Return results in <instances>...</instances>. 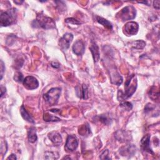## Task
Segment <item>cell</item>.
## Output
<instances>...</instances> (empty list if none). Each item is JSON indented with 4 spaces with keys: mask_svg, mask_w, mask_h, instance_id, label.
<instances>
[{
    "mask_svg": "<svg viewBox=\"0 0 160 160\" xmlns=\"http://www.w3.org/2000/svg\"><path fill=\"white\" fill-rule=\"evenodd\" d=\"M135 76L133 74L126 80L125 88V92L123 93L121 90L118 91V100L119 101L125 100L129 98H130L135 92L137 84H136V80L134 79Z\"/></svg>",
    "mask_w": 160,
    "mask_h": 160,
    "instance_id": "cell-1",
    "label": "cell"
},
{
    "mask_svg": "<svg viewBox=\"0 0 160 160\" xmlns=\"http://www.w3.org/2000/svg\"><path fill=\"white\" fill-rule=\"evenodd\" d=\"M32 26L35 28H41L45 30L53 29L56 26L53 19L41 14L37 16L36 20L32 23Z\"/></svg>",
    "mask_w": 160,
    "mask_h": 160,
    "instance_id": "cell-2",
    "label": "cell"
},
{
    "mask_svg": "<svg viewBox=\"0 0 160 160\" xmlns=\"http://www.w3.org/2000/svg\"><path fill=\"white\" fill-rule=\"evenodd\" d=\"M17 16V12L12 8L3 12L0 16V24L2 26H8L15 23Z\"/></svg>",
    "mask_w": 160,
    "mask_h": 160,
    "instance_id": "cell-3",
    "label": "cell"
},
{
    "mask_svg": "<svg viewBox=\"0 0 160 160\" xmlns=\"http://www.w3.org/2000/svg\"><path fill=\"white\" fill-rule=\"evenodd\" d=\"M61 92V88H53L43 95V98L45 101L51 106L55 105L60 96Z\"/></svg>",
    "mask_w": 160,
    "mask_h": 160,
    "instance_id": "cell-4",
    "label": "cell"
},
{
    "mask_svg": "<svg viewBox=\"0 0 160 160\" xmlns=\"http://www.w3.org/2000/svg\"><path fill=\"white\" fill-rule=\"evenodd\" d=\"M136 9L133 6H128L123 8L116 15L119 19L125 21L134 19L136 17Z\"/></svg>",
    "mask_w": 160,
    "mask_h": 160,
    "instance_id": "cell-5",
    "label": "cell"
},
{
    "mask_svg": "<svg viewBox=\"0 0 160 160\" xmlns=\"http://www.w3.org/2000/svg\"><path fill=\"white\" fill-rule=\"evenodd\" d=\"M139 30V25L137 23L130 21L127 23L123 28V33L126 36H132L137 34Z\"/></svg>",
    "mask_w": 160,
    "mask_h": 160,
    "instance_id": "cell-6",
    "label": "cell"
},
{
    "mask_svg": "<svg viewBox=\"0 0 160 160\" xmlns=\"http://www.w3.org/2000/svg\"><path fill=\"white\" fill-rule=\"evenodd\" d=\"M78 146V140L75 136L69 135L66 139V143L65 144V149L66 151L72 152L76 149Z\"/></svg>",
    "mask_w": 160,
    "mask_h": 160,
    "instance_id": "cell-7",
    "label": "cell"
},
{
    "mask_svg": "<svg viewBox=\"0 0 160 160\" xmlns=\"http://www.w3.org/2000/svg\"><path fill=\"white\" fill-rule=\"evenodd\" d=\"M24 87L28 90H35L39 87V82L35 77L28 76L24 79L23 81Z\"/></svg>",
    "mask_w": 160,
    "mask_h": 160,
    "instance_id": "cell-8",
    "label": "cell"
},
{
    "mask_svg": "<svg viewBox=\"0 0 160 160\" xmlns=\"http://www.w3.org/2000/svg\"><path fill=\"white\" fill-rule=\"evenodd\" d=\"M73 39L71 33H66L59 40V45L63 49H67L69 47V45Z\"/></svg>",
    "mask_w": 160,
    "mask_h": 160,
    "instance_id": "cell-9",
    "label": "cell"
},
{
    "mask_svg": "<svg viewBox=\"0 0 160 160\" xmlns=\"http://www.w3.org/2000/svg\"><path fill=\"white\" fill-rule=\"evenodd\" d=\"M76 94L78 97L81 99L87 100L88 98V89L87 85H78L75 88Z\"/></svg>",
    "mask_w": 160,
    "mask_h": 160,
    "instance_id": "cell-10",
    "label": "cell"
},
{
    "mask_svg": "<svg viewBox=\"0 0 160 160\" xmlns=\"http://www.w3.org/2000/svg\"><path fill=\"white\" fill-rule=\"evenodd\" d=\"M72 49L73 53L75 54L78 56L82 55L84 53L85 49V44L82 40H78L74 43Z\"/></svg>",
    "mask_w": 160,
    "mask_h": 160,
    "instance_id": "cell-11",
    "label": "cell"
},
{
    "mask_svg": "<svg viewBox=\"0 0 160 160\" xmlns=\"http://www.w3.org/2000/svg\"><path fill=\"white\" fill-rule=\"evenodd\" d=\"M141 146L143 151L149 153L150 154H153L154 153L153 152L151 147H150V135L146 134L145 135L141 140Z\"/></svg>",
    "mask_w": 160,
    "mask_h": 160,
    "instance_id": "cell-12",
    "label": "cell"
},
{
    "mask_svg": "<svg viewBox=\"0 0 160 160\" xmlns=\"http://www.w3.org/2000/svg\"><path fill=\"white\" fill-rule=\"evenodd\" d=\"M48 138L51 141V142L55 145H59L63 141L61 134L57 131H52L49 133L48 134Z\"/></svg>",
    "mask_w": 160,
    "mask_h": 160,
    "instance_id": "cell-13",
    "label": "cell"
},
{
    "mask_svg": "<svg viewBox=\"0 0 160 160\" xmlns=\"http://www.w3.org/2000/svg\"><path fill=\"white\" fill-rule=\"evenodd\" d=\"M90 49L93 55V58L95 62H98L100 59V51L99 48L96 43L92 41L91 46L90 47Z\"/></svg>",
    "mask_w": 160,
    "mask_h": 160,
    "instance_id": "cell-14",
    "label": "cell"
},
{
    "mask_svg": "<svg viewBox=\"0 0 160 160\" xmlns=\"http://www.w3.org/2000/svg\"><path fill=\"white\" fill-rule=\"evenodd\" d=\"M20 113H21V115L22 116V117L23 118V119L26 121H27L29 123H35V121L33 120V118L31 117V116L28 113V112L26 111V110L25 109V108L22 106L21 107V109H20Z\"/></svg>",
    "mask_w": 160,
    "mask_h": 160,
    "instance_id": "cell-15",
    "label": "cell"
},
{
    "mask_svg": "<svg viewBox=\"0 0 160 160\" xmlns=\"http://www.w3.org/2000/svg\"><path fill=\"white\" fill-rule=\"evenodd\" d=\"M28 140L30 143H33L37 141L38 137L36 135V130L35 128L31 127L30 128V129L28 131Z\"/></svg>",
    "mask_w": 160,
    "mask_h": 160,
    "instance_id": "cell-16",
    "label": "cell"
},
{
    "mask_svg": "<svg viewBox=\"0 0 160 160\" xmlns=\"http://www.w3.org/2000/svg\"><path fill=\"white\" fill-rule=\"evenodd\" d=\"M96 21H98V23L103 25L106 28H107L108 30H112V28H113L112 24L109 21H108L107 20H106V19H105L102 17H100V16H97L96 17Z\"/></svg>",
    "mask_w": 160,
    "mask_h": 160,
    "instance_id": "cell-17",
    "label": "cell"
},
{
    "mask_svg": "<svg viewBox=\"0 0 160 160\" xmlns=\"http://www.w3.org/2000/svg\"><path fill=\"white\" fill-rule=\"evenodd\" d=\"M59 158V154L56 152L47 151L45 153V158L46 159H56Z\"/></svg>",
    "mask_w": 160,
    "mask_h": 160,
    "instance_id": "cell-18",
    "label": "cell"
},
{
    "mask_svg": "<svg viewBox=\"0 0 160 160\" xmlns=\"http://www.w3.org/2000/svg\"><path fill=\"white\" fill-rule=\"evenodd\" d=\"M146 46V43L142 40H138L132 43V46L135 49H143Z\"/></svg>",
    "mask_w": 160,
    "mask_h": 160,
    "instance_id": "cell-19",
    "label": "cell"
},
{
    "mask_svg": "<svg viewBox=\"0 0 160 160\" xmlns=\"http://www.w3.org/2000/svg\"><path fill=\"white\" fill-rule=\"evenodd\" d=\"M156 108V106L154 105L151 103H148L144 108V113L146 114H149L150 112L153 111Z\"/></svg>",
    "mask_w": 160,
    "mask_h": 160,
    "instance_id": "cell-20",
    "label": "cell"
},
{
    "mask_svg": "<svg viewBox=\"0 0 160 160\" xmlns=\"http://www.w3.org/2000/svg\"><path fill=\"white\" fill-rule=\"evenodd\" d=\"M120 106L122 107L124 110H127V111H129L132 109L133 108V105L131 103L128 102V101H125V102H123L120 104Z\"/></svg>",
    "mask_w": 160,
    "mask_h": 160,
    "instance_id": "cell-21",
    "label": "cell"
},
{
    "mask_svg": "<svg viewBox=\"0 0 160 160\" xmlns=\"http://www.w3.org/2000/svg\"><path fill=\"white\" fill-rule=\"evenodd\" d=\"M99 120L101 122H102L103 124L105 125H108L110 123V120L108 118V116L106 115H102L99 117Z\"/></svg>",
    "mask_w": 160,
    "mask_h": 160,
    "instance_id": "cell-22",
    "label": "cell"
},
{
    "mask_svg": "<svg viewBox=\"0 0 160 160\" xmlns=\"http://www.w3.org/2000/svg\"><path fill=\"white\" fill-rule=\"evenodd\" d=\"M14 79L16 80V82H23L24 81V78H23V76L22 74L20 72H18L15 74V77H14Z\"/></svg>",
    "mask_w": 160,
    "mask_h": 160,
    "instance_id": "cell-23",
    "label": "cell"
},
{
    "mask_svg": "<svg viewBox=\"0 0 160 160\" xmlns=\"http://www.w3.org/2000/svg\"><path fill=\"white\" fill-rule=\"evenodd\" d=\"M65 22L66 23H70V24H73V25H81L82 23H80L79 21H78L77 20L73 18H67L65 20Z\"/></svg>",
    "mask_w": 160,
    "mask_h": 160,
    "instance_id": "cell-24",
    "label": "cell"
},
{
    "mask_svg": "<svg viewBox=\"0 0 160 160\" xmlns=\"http://www.w3.org/2000/svg\"><path fill=\"white\" fill-rule=\"evenodd\" d=\"M108 150H105L101 154L100 158L101 159H110V158L108 157Z\"/></svg>",
    "mask_w": 160,
    "mask_h": 160,
    "instance_id": "cell-25",
    "label": "cell"
},
{
    "mask_svg": "<svg viewBox=\"0 0 160 160\" xmlns=\"http://www.w3.org/2000/svg\"><path fill=\"white\" fill-rule=\"evenodd\" d=\"M0 66H1V79H2V78L3 77L4 72L5 70V66L4 63L2 60H1V64H0Z\"/></svg>",
    "mask_w": 160,
    "mask_h": 160,
    "instance_id": "cell-26",
    "label": "cell"
},
{
    "mask_svg": "<svg viewBox=\"0 0 160 160\" xmlns=\"http://www.w3.org/2000/svg\"><path fill=\"white\" fill-rule=\"evenodd\" d=\"M159 4H160V2L159 1H155L153 2V5H154V7L157 9V10H159Z\"/></svg>",
    "mask_w": 160,
    "mask_h": 160,
    "instance_id": "cell-27",
    "label": "cell"
},
{
    "mask_svg": "<svg viewBox=\"0 0 160 160\" xmlns=\"http://www.w3.org/2000/svg\"><path fill=\"white\" fill-rule=\"evenodd\" d=\"M6 93V88L5 87L1 86V97H2L4 95V93Z\"/></svg>",
    "mask_w": 160,
    "mask_h": 160,
    "instance_id": "cell-28",
    "label": "cell"
},
{
    "mask_svg": "<svg viewBox=\"0 0 160 160\" xmlns=\"http://www.w3.org/2000/svg\"><path fill=\"white\" fill-rule=\"evenodd\" d=\"M51 66H53V68H58L59 67V64L56 62H53V63H51Z\"/></svg>",
    "mask_w": 160,
    "mask_h": 160,
    "instance_id": "cell-29",
    "label": "cell"
},
{
    "mask_svg": "<svg viewBox=\"0 0 160 160\" xmlns=\"http://www.w3.org/2000/svg\"><path fill=\"white\" fill-rule=\"evenodd\" d=\"M17 159V158H16V155L14 154H11V155H10L9 157H8V158H7V159H13V160H15V159Z\"/></svg>",
    "mask_w": 160,
    "mask_h": 160,
    "instance_id": "cell-30",
    "label": "cell"
},
{
    "mask_svg": "<svg viewBox=\"0 0 160 160\" xmlns=\"http://www.w3.org/2000/svg\"><path fill=\"white\" fill-rule=\"evenodd\" d=\"M14 3H15V4H17V5H20V4L23 3V1H21V2H17V1H15V2H14Z\"/></svg>",
    "mask_w": 160,
    "mask_h": 160,
    "instance_id": "cell-31",
    "label": "cell"
}]
</instances>
